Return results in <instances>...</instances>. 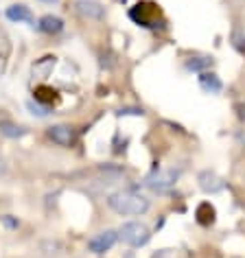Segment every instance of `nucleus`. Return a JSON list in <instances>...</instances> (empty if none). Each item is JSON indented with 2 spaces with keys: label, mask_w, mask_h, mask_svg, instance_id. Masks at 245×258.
<instances>
[{
  "label": "nucleus",
  "mask_w": 245,
  "mask_h": 258,
  "mask_svg": "<svg viewBox=\"0 0 245 258\" xmlns=\"http://www.w3.org/2000/svg\"><path fill=\"white\" fill-rule=\"evenodd\" d=\"M77 11H79L83 18H92V20H101L103 14H105L101 3H94V0H79V3H77Z\"/></svg>",
  "instance_id": "7"
},
{
  "label": "nucleus",
  "mask_w": 245,
  "mask_h": 258,
  "mask_svg": "<svg viewBox=\"0 0 245 258\" xmlns=\"http://www.w3.org/2000/svg\"><path fill=\"white\" fill-rule=\"evenodd\" d=\"M118 238L122 243L132 245V247H143V245L149 243L151 230L147 228L145 223H140V221H130V223H125L118 230Z\"/></svg>",
  "instance_id": "2"
},
{
  "label": "nucleus",
  "mask_w": 245,
  "mask_h": 258,
  "mask_svg": "<svg viewBox=\"0 0 245 258\" xmlns=\"http://www.w3.org/2000/svg\"><path fill=\"white\" fill-rule=\"evenodd\" d=\"M42 3H57V0H42Z\"/></svg>",
  "instance_id": "19"
},
{
  "label": "nucleus",
  "mask_w": 245,
  "mask_h": 258,
  "mask_svg": "<svg viewBox=\"0 0 245 258\" xmlns=\"http://www.w3.org/2000/svg\"><path fill=\"white\" fill-rule=\"evenodd\" d=\"M0 134L7 138H22L24 134H27V129L16 125V122H9V120H3L0 122Z\"/></svg>",
  "instance_id": "11"
},
{
  "label": "nucleus",
  "mask_w": 245,
  "mask_h": 258,
  "mask_svg": "<svg viewBox=\"0 0 245 258\" xmlns=\"http://www.w3.org/2000/svg\"><path fill=\"white\" fill-rule=\"evenodd\" d=\"M197 219H199V223L202 225H208L215 221V208H212L210 204H202L197 208Z\"/></svg>",
  "instance_id": "13"
},
{
  "label": "nucleus",
  "mask_w": 245,
  "mask_h": 258,
  "mask_svg": "<svg viewBox=\"0 0 245 258\" xmlns=\"http://www.w3.org/2000/svg\"><path fill=\"white\" fill-rule=\"evenodd\" d=\"M9 59V42L5 35H0V73L5 70V63Z\"/></svg>",
  "instance_id": "14"
},
{
  "label": "nucleus",
  "mask_w": 245,
  "mask_h": 258,
  "mask_svg": "<svg viewBox=\"0 0 245 258\" xmlns=\"http://www.w3.org/2000/svg\"><path fill=\"white\" fill-rule=\"evenodd\" d=\"M53 66H55V57H44L40 63H35L33 66V75L40 77V79H44V77H48V73L53 70Z\"/></svg>",
  "instance_id": "12"
},
{
  "label": "nucleus",
  "mask_w": 245,
  "mask_h": 258,
  "mask_svg": "<svg viewBox=\"0 0 245 258\" xmlns=\"http://www.w3.org/2000/svg\"><path fill=\"white\" fill-rule=\"evenodd\" d=\"M116 241H118V232L105 230V232H101V234H96L92 241L88 243V249L92 251V254H105L107 249L114 247Z\"/></svg>",
  "instance_id": "4"
},
{
  "label": "nucleus",
  "mask_w": 245,
  "mask_h": 258,
  "mask_svg": "<svg viewBox=\"0 0 245 258\" xmlns=\"http://www.w3.org/2000/svg\"><path fill=\"white\" fill-rule=\"evenodd\" d=\"M210 63V59H206V57H195V59H191V61H186V68L189 70H202L206 68Z\"/></svg>",
  "instance_id": "16"
},
{
  "label": "nucleus",
  "mask_w": 245,
  "mask_h": 258,
  "mask_svg": "<svg viewBox=\"0 0 245 258\" xmlns=\"http://www.w3.org/2000/svg\"><path fill=\"white\" fill-rule=\"evenodd\" d=\"M199 86H202V90H206V92H219V90H221V81H219V77L212 75V73H202V77H199Z\"/></svg>",
  "instance_id": "10"
},
{
  "label": "nucleus",
  "mask_w": 245,
  "mask_h": 258,
  "mask_svg": "<svg viewBox=\"0 0 245 258\" xmlns=\"http://www.w3.org/2000/svg\"><path fill=\"white\" fill-rule=\"evenodd\" d=\"M109 208L118 215H125V217H138V215H145L149 210V199L138 195L134 190H118L114 195H109L107 199Z\"/></svg>",
  "instance_id": "1"
},
{
  "label": "nucleus",
  "mask_w": 245,
  "mask_h": 258,
  "mask_svg": "<svg viewBox=\"0 0 245 258\" xmlns=\"http://www.w3.org/2000/svg\"><path fill=\"white\" fill-rule=\"evenodd\" d=\"M223 186H225V182L217 173H212V171L199 173V188L204 192H219V190H223Z\"/></svg>",
  "instance_id": "5"
},
{
  "label": "nucleus",
  "mask_w": 245,
  "mask_h": 258,
  "mask_svg": "<svg viewBox=\"0 0 245 258\" xmlns=\"http://www.w3.org/2000/svg\"><path fill=\"white\" fill-rule=\"evenodd\" d=\"M7 18L14 22H31V11L24 5H11L7 9Z\"/></svg>",
  "instance_id": "9"
},
{
  "label": "nucleus",
  "mask_w": 245,
  "mask_h": 258,
  "mask_svg": "<svg viewBox=\"0 0 245 258\" xmlns=\"http://www.w3.org/2000/svg\"><path fill=\"white\" fill-rule=\"evenodd\" d=\"M177 175H179V173H177V171H173V169L156 171V173H151V175L145 179V184L149 186L151 190H166V188H171V186L175 184Z\"/></svg>",
  "instance_id": "3"
},
{
  "label": "nucleus",
  "mask_w": 245,
  "mask_h": 258,
  "mask_svg": "<svg viewBox=\"0 0 245 258\" xmlns=\"http://www.w3.org/2000/svg\"><path fill=\"white\" fill-rule=\"evenodd\" d=\"M5 171V162H3V158H0V173Z\"/></svg>",
  "instance_id": "18"
},
{
  "label": "nucleus",
  "mask_w": 245,
  "mask_h": 258,
  "mask_svg": "<svg viewBox=\"0 0 245 258\" xmlns=\"http://www.w3.org/2000/svg\"><path fill=\"white\" fill-rule=\"evenodd\" d=\"M48 136H50L53 143L62 145V147H68V145H73V140H75V132L68 125H55V127L48 129Z\"/></svg>",
  "instance_id": "6"
},
{
  "label": "nucleus",
  "mask_w": 245,
  "mask_h": 258,
  "mask_svg": "<svg viewBox=\"0 0 245 258\" xmlns=\"http://www.w3.org/2000/svg\"><path fill=\"white\" fill-rule=\"evenodd\" d=\"M37 27H40V31H44V33L53 35V33H59V31L64 29V20L57 18V16H44Z\"/></svg>",
  "instance_id": "8"
},
{
  "label": "nucleus",
  "mask_w": 245,
  "mask_h": 258,
  "mask_svg": "<svg viewBox=\"0 0 245 258\" xmlns=\"http://www.w3.org/2000/svg\"><path fill=\"white\" fill-rule=\"evenodd\" d=\"M27 107L31 109V114H33V116H40V118H44V116L50 114V109H48L46 105H40V103H35V101H29Z\"/></svg>",
  "instance_id": "15"
},
{
  "label": "nucleus",
  "mask_w": 245,
  "mask_h": 258,
  "mask_svg": "<svg viewBox=\"0 0 245 258\" xmlns=\"http://www.w3.org/2000/svg\"><path fill=\"white\" fill-rule=\"evenodd\" d=\"M153 258H175V249H162V251H158Z\"/></svg>",
  "instance_id": "17"
}]
</instances>
